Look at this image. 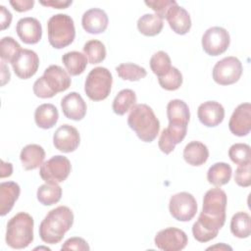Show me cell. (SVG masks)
<instances>
[{
  "label": "cell",
  "mask_w": 251,
  "mask_h": 251,
  "mask_svg": "<svg viewBox=\"0 0 251 251\" xmlns=\"http://www.w3.org/2000/svg\"><path fill=\"white\" fill-rule=\"evenodd\" d=\"M11 75H10V71L9 68L5 65L4 61L1 62V85H4L5 83H7L10 80Z\"/></svg>",
  "instance_id": "46"
},
{
  "label": "cell",
  "mask_w": 251,
  "mask_h": 251,
  "mask_svg": "<svg viewBox=\"0 0 251 251\" xmlns=\"http://www.w3.org/2000/svg\"><path fill=\"white\" fill-rule=\"evenodd\" d=\"M154 242L161 250L179 251L187 245L188 238L183 230L171 226L157 232Z\"/></svg>",
  "instance_id": "12"
},
{
  "label": "cell",
  "mask_w": 251,
  "mask_h": 251,
  "mask_svg": "<svg viewBox=\"0 0 251 251\" xmlns=\"http://www.w3.org/2000/svg\"><path fill=\"white\" fill-rule=\"evenodd\" d=\"M128 126L144 142H152L160 130V122L151 107L146 104H135L127 117Z\"/></svg>",
  "instance_id": "2"
},
{
  "label": "cell",
  "mask_w": 251,
  "mask_h": 251,
  "mask_svg": "<svg viewBox=\"0 0 251 251\" xmlns=\"http://www.w3.org/2000/svg\"><path fill=\"white\" fill-rule=\"evenodd\" d=\"M20 185L15 181H4L0 184V215H7L20 196Z\"/></svg>",
  "instance_id": "24"
},
{
  "label": "cell",
  "mask_w": 251,
  "mask_h": 251,
  "mask_svg": "<svg viewBox=\"0 0 251 251\" xmlns=\"http://www.w3.org/2000/svg\"><path fill=\"white\" fill-rule=\"evenodd\" d=\"M90 249L87 242L81 237H71L67 239L61 247V250H76V251H88Z\"/></svg>",
  "instance_id": "42"
},
{
  "label": "cell",
  "mask_w": 251,
  "mask_h": 251,
  "mask_svg": "<svg viewBox=\"0 0 251 251\" xmlns=\"http://www.w3.org/2000/svg\"><path fill=\"white\" fill-rule=\"evenodd\" d=\"M230 132L236 136H246L251 129V104L246 102L238 105L228 122Z\"/></svg>",
  "instance_id": "15"
},
{
  "label": "cell",
  "mask_w": 251,
  "mask_h": 251,
  "mask_svg": "<svg viewBox=\"0 0 251 251\" xmlns=\"http://www.w3.org/2000/svg\"><path fill=\"white\" fill-rule=\"evenodd\" d=\"M80 142L78 130L70 125H62L53 135V144L56 149L64 153H71L76 150Z\"/></svg>",
  "instance_id": "14"
},
{
  "label": "cell",
  "mask_w": 251,
  "mask_h": 251,
  "mask_svg": "<svg viewBox=\"0 0 251 251\" xmlns=\"http://www.w3.org/2000/svg\"><path fill=\"white\" fill-rule=\"evenodd\" d=\"M62 62L71 75L82 74L87 66V58L78 51H70L63 55Z\"/></svg>",
  "instance_id": "29"
},
{
  "label": "cell",
  "mask_w": 251,
  "mask_h": 251,
  "mask_svg": "<svg viewBox=\"0 0 251 251\" xmlns=\"http://www.w3.org/2000/svg\"><path fill=\"white\" fill-rule=\"evenodd\" d=\"M212 74L213 79L218 84H233L239 80L242 75V64L236 57L228 56L216 63Z\"/></svg>",
  "instance_id": "8"
},
{
  "label": "cell",
  "mask_w": 251,
  "mask_h": 251,
  "mask_svg": "<svg viewBox=\"0 0 251 251\" xmlns=\"http://www.w3.org/2000/svg\"><path fill=\"white\" fill-rule=\"evenodd\" d=\"M164 26L163 20L155 14H145L137 21V28L145 36H155L159 34Z\"/></svg>",
  "instance_id": "30"
},
{
  "label": "cell",
  "mask_w": 251,
  "mask_h": 251,
  "mask_svg": "<svg viewBox=\"0 0 251 251\" xmlns=\"http://www.w3.org/2000/svg\"><path fill=\"white\" fill-rule=\"evenodd\" d=\"M71 77L58 65H51L45 69L42 76L33 83V93L39 98H51L71 86Z\"/></svg>",
  "instance_id": "3"
},
{
  "label": "cell",
  "mask_w": 251,
  "mask_h": 251,
  "mask_svg": "<svg viewBox=\"0 0 251 251\" xmlns=\"http://www.w3.org/2000/svg\"><path fill=\"white\" fill-rule=\"evenodd\" d=\"M228 157L238 166L249 164L251 163L250 146L245 143L232 144L228 149Z\"/></svg>",
  "instance_id": "38"
},
{
  "label": "cell",
  "mask_w": 251,
  "mask_h": 251,
  "mask_svg": "<svg viewBox=\"0 0 251 251\" xmlns=\"http://www.w3.org/2000/svg\"><path fill=\"white\" fill-rule=\"evenodd\" d=\"M59 119L57 108L50 103L39 105L34 112V121L38 127L48 129L53 127Z\"/></svg>",
  "instance_id": "27"
},
{
  "label": "cell",
  "mask_w": 251,
  "mask_h": 251,
  "mask_svg": "<svg viewBox=\"0 0 251 251\" xmlns=\"http://www.w3.org/2000/svg\"><path fill=\"white\" fill-rule=\"evenodd\" d=\"M16 31L20 39L26 44H35L42 37V26L40 22L31 17L22 18L18 21Z\"/></svg>",
  "instance_id": "17"
},
{
  "label": "cell",
  "mask_w": 251,
  "mask_h": 251,
  "mask_svg": "<svg viewBox=\"0 0 251 251\" xmlns=\"http://www.w3.org/2000/svg\"><path fill=\"white\" fill-rule=\"evenodd\" d=\"M10 4L17 12H26L32 9L34 5L33 0H11Z\"/></svg>",
  "instance_id": "43"
},
{
  "label": "cell",
  "mask_w": 251,
  "mask_h": 251,
  "mask_svg": "<svg viewBox=\"0 0 251 251\" xmlns=\"http://www.w3.org/2000/svg\"><path fill=\"white\" fill-rule=\"evenodd\" d=\"M83 53L87 61L92 65L99 64L106 58L105 45L97 39L88 40L83 46Z\"/></svg>",
  "instance_id": "34"
},
{
  "label": "cell",
  "mask_w": 251,
  "mask_h": 251,
  "mask_svg": "<svg viewBox=\"0 0 251 251\" xmlns=\"http://www.w3.org/2000/svg\"><path fill=\"white\" fill-rule=\"evenodd\" d=\"M209 150L207 146L200 141H191L183 149V158L191 166H201L208 160Z\"/></svg>",
  "instance_id": "26"
},
{
  "label": "cell",
  "mask_w": 251,
  "mask_h": 251,
  "mask_svg": "<svg viewBox=\"0 0 251 251\" xmlns=\"http://www.w3.org/2000/svg\"><path fill=\"white\" fill-rule=\"evenodd\" d=\"M112 83L113 76L108 69L104 67L94 68L85 78V94L92 101L104 100L111 92Z\"/></svg>",
  "instance_id": "6"
},
{
  "label": "cell",
  "mask_w": 251,
  "mask_h": 251,
  "mask_svg": "<svg viewBox=\"0 0 251 251\" xmlns=\"http://www.w3.org/2000/svg\"><path fill=\"white\" fill-rule=\"evenodd\" d=\"M230 37L227 30L222 26L208 28L202 36V48L210 56H219L226 51Z\"/></svg>",
  "instance_id": "11"
},
{
  "label": "cell",
  "mask_w": 251,
  "mask_h": 251,
  "mask_svg": "<svg viewBox=\"0 0 251 251\" xmlns=\"http://www.w3.org/2000/svg\"><path fill=\"white\" fill-rule=\"evenodd\" d=\"M158 81L162 88L169 91H174L178 89L182 84V75L178 69L172 67L168 74L158 77Z\"/></svg>",
  "instance_id": "39"
},
{
  "label": "cell",
  "mask_w": 251,
  "mask_h": 251,
  "mask_svg": "<svg viewBox=\"0 0 251 251\" xmlns=\"http://www.w3.org/2000/svg\"><path fill=\"white\" fill-rule=\"evenodd\" d=\"M226 203V194L223 189L219 187L209 189L203 198L201 214L225 224Z\"/></svg>",
  "instance_id": "10"
},
{
  "label": "cell",
  "mask_w": 251,
  "mask_h": 251,
  "mask_svg": "<svg viewBox=\"0 0 251 251\" xmlns=\"http://www.w3.org/2000/svg\"><path fill=\"white\" fill-rule=\"evenodd\" d=\"M116 71L118 75L124 80L129 81H137L146 76V70L133 63H124L116 67Z\"/></svg>",
  "instance_id": "35"
},
{
  "label": "cell",
  "mask_w": 251,
  "mask_h": 251,
  "mask_svg": "<svg viewBox=\"0 0 251 251\" xmlns=\"http://www.w3.org/2000/svg\"><path fill=\"white\" fill-rule=\"evenodd\" d=\"M0 15H1V29L4 30L10 26L12 22V14L5 6H0Z\"/></svg>",
  "instance_id": "45"
},
{
  "label": "cell",
  "mask_w": 251,
  "mask_h": 251,
  "mask_svg": "<svg viewBox=\"0 0 251 251\" xmlns=\"http://www.w3.org/2000/svg\"><path fill=\"white\" fill-rule=\"evenodd\" d=\"M22 51L21 45L11 36H5L0 41V56L2 61L13 63Z\"/></svg>",
  "instance_id": "37"
},
{
  "label": "cell",
  "mask_w": 251,
  "mask_h": 251,
  "mask_svg": "<svg viewBox=\"0 0 251 251\" xmlns=\"http://www.w3.org/2000/svg\"><path fill=\"white\" fill-rule=\"evenodd\" d=\"M187 126H168L161 132L159 138V148L165 154H170L175 150L176 144L180 143L186 135Z\"/></svg>",
  "instance_id": "21"
},
{
  "label": "cell",
  "mask_w": 251,
  "mask_h": 251,
  "mask_svg": "<svg viewBox=\"0 0 251 251\" xmlns=\"http://www.w3.org/2000/svg\"><path fill=\"white\" fill-rule=\"evenodd\" d=\"M45 151L38 144H28L25 146L20 154V159L25 170H35L43 164Z\"/></svg>",
  "instance_id": "25"
},
{
  "label": "cell",
  "mask_w": 251,
  "mask_h": 251,
  "mask_svg": "<svg viewBox=\"0 0 251 251\" xmlns=\"http://www.w3.org/2000/svg\"><path fill=\"white\" fill-rule=\"evenodd\" d=\"M176 4L175 0H149L145 1V5L151 8L155 15L160 17L162 20L166 19L172 8Z\"/></svg>",
  "instance_id": "40"
},
{
  "label": "cell",
  "mask_w": 251,
  "mask_h": 251,
  "mask_svg": "<svg viewBox=\"0 0 251 251\" xmlns=\"http://www.w3.org/2000/svg\"><path fill=\"white\" fill-rule=\"evenodd\" d=\"M33 226L34 222L29 214H16L7 224L6 243L14 249L26 248L33 240Z\"/></svg>",
  "instance_id": "4"
},
{
  "label": "cell",
  "mask_w": 251,
  "mask_h": 251,
  "mask_svg": "<svg viewBox=\"0 0 251 251\" xmlns=\"http://www.w3.org/2000/svg\"><path fill=\"white\" fill-rule=\"evenodd\" d=\"M62 112L66 118L73 121H80L86 114V103L77 92H70L61 100Z\"/></svg>",
  "instance_id": "19"
},
{
  "label": "cell",
  "mask_w": 251,
  "mask_h": 251,
  "mask_svg": "<svg viewBox=\"0 0 251 251\" xmlns=\"http://www.w3.org/2000/svg\"><path fill=\"white\" fill-rule=\"evenodd\" d=\"M73 224V211L67 206H58L49 211L40 223L39 236L45 243H59Z\"/></svg>",
  "instance_id": "1"
},
{
  "label": "cell",
  "mask_w": 251,
  "mask_h": 251,
  "mask_svg": "<svg viewBox=\"0 0 251 251\" xmlns=\"http://www.w3.org/2000/svg\"><path fill=\"white\" fill-rule=\"evenodd\" d=\"M109 19L106 12L99 8H91L83 13L81 25L83 29L91 34L102 33L108 26Z\"/></svg>",
  "instance_id": "20"
},
{
  "label": "cell",
  "mask_w": 251,
  "mask_h": 251,
  "mask_svg": "<svg viewBox=\"0 0 251 251\" xmlns=\"http://www.w3.org/2000/svg\"><path fill=\"white\" fill-rule=\"evenodd\" d=\"M48 41L56 49L70 45L75 36L74 20L67 14H56L47 23Z\"/></svg>",
  "instance_id": "5"
},
{
  "label": "cell",
  "mask_w": 251,
  "mask_h": 251,
  "mask_svg": "<svg viewBox=\"0 0 251 251\" xmlns=\"http://www.w3.org/2000/svg\"><path fill=\"white\" fill-rule=\"evenodd\" d=\"M166 20L168 21L173 31L180 35L187 33L191 27V19L189 13L184 8L178 6L177 3L172 8Z\"/></svg>",
  "instance_id": "22"
},
{
  "label": "cell",
  "mask_w": 251,
  "mask_h": 251,
  "mask_svg": "<svg viewBox=\"0 0 251 251\" xmlns=\"http://www.w3.org/2000/svg\"><path fill=\"white\" fill-rule=\"evenodd\" d=\"M223 226L224 224L200 213L198 220L192 226V234L197 241L208 242L218 235Z\"/></svg>",
  "instance_id": "16"
},
{
  "label": "cell",
  "mask_w": 251,
  "mask_h": 251,
  "mask_svg": "<svg viewBox=\"0 0 251 251\" xmlns=\"http://www.w3.org/2000/svg\"><path fill=\"white\" fill-rule=\"evenodd\" d=\"M197 116L202 125L208 127L219 126L225 118V109L217 101H206L199 105Z\"/></svg>",
  "instance_id": "18"
},
{
  "label": "cell",
  "mask_w": 251,
  "mask_h": 251,
  "mask_svg": "<svg viewBox=\"0 0 251 251\" xmlns=\"http://www.w3.org/2000/svg\"><path fill=\"white\" fill-rule=\"evenodd\" d=\"M251 163L246 165L238 166L235 170L234 180L241 187H248L251 184V172H250Z\"/></svg>",
  "instance_id": "41"
},
{
  "label": "cell",
  "mask_w": 251,
  "mask_h": 251,
  "mask_svg": "<svg viewBox=\"0 0 251 251\" xmlns=\"http://www.w3.org/2000/svg\"><path fill=\"white\" fill-rule=\"evenodd\" d=\"M37 200L44 206L58 203L62 197V188L58 183L46 182L40 185L36 192Z\"/></svg>",
  "instance_id": "31"
},
{
  "label": "cell",
  "mask_w": 251,
  "mask_h": 251,
  "mask_svg": "<svg viewBox=\"0 0 251 251\" xmlns=\"http://www.w3.org/2000/svg\"><path fill=\"white\" fill-rule=\"evenodd\" d=\"M13 173V166L11 163H5L3 160L1 161V174L0 176L1 178L10 176Z\"/></svg>",
  "instance_id": "47"
},
{
  "label": "cell",
  "mask_w": 251,
  "mask_h": 251,
  "mask_svg": "<svg viewBox=\"0 0 251 251\" xmlns=\"http://www.w3.org/2000/svg\"><path fill=\"white\" fill-rule=\"evenodd\" d=\"M167 117L170 126H187L190 112L187 104L180 99H173L167 105Z\"/></svg>",
  "instance_id": "23"
},
{
  "label": "cell",
  "mask_w": 251,
  "mask_h": 251,
  "mask_svg": "<svg viewBox=\"0 0 251 251\" xmlns=\"http://www.w3.org/2000/svg\"><path fill=\"white\" fill-rule=\"evenodd\" d=\"M150 68L158 77L168 74L172 68L171 58L168 53L164 51L154 53L150 59Z\"/></svg>",
  "instance_id": "36"
},
{
  "label": "cell",
  "mask_w": 251,
  "mask_h": 251,
  "mask_svg": "<svg viewBox=\"0 0 251 251\" xmlns=\"http://www.w3.org/2000/svg\"><path fill=\"white\" fill-rule=\"evenodd\" d=\"M207 249L208 250H210V249H220V250H226V249H228V250H231L232 248L230 246H228V245L224 244V243H220V244H217L215 246H211V247H209Z\"/></svg>",
  "instance_id": "48"
},
{
  "label": "cell",
  "mask_w": 251,
  "mask_h": 251,
  "mask_svg": "<svg viewBox=\"0 0 251 251\" xmlns=\"http://www.w3.org/2000/svg\"><path fill=\"white\" fill-rule=\"evenodd\" d=\"M136 103L135 92L131 89H123L115 97L112 108L115 114L119 116L125 115L131 110Z\"/></svg>",
  "instance_id": "32"
},
{
  "label": "cell",
  "mask_w": 251,
  "mask_h": 251,
  "mask_svg": "<svg viewBox=\"0 0 251 251\" xmlns=\"http://www.w3.org/2000/svg\"><path fill=\"white\" fill-rule=\"evenodd\" d=\"M71 169V162L67 157L55 155L40 166L39 175L45 182L59 183L67 179Z\"/></svg>",
  "instance_id": "7"
},
{
  "label": "cell",
  "mask_w": 251,
  "mask_h": 251,
  "mask_svg": "<svg viewBox=\"0 0 251 251\" xmlns=\"http://www.w3.org/2000/svg\"><path fill=\"white\" fill-rule=\"evenodd\" d=\"M39 3L43 6H48L56 9H66L73 3V1L72 0H49V1H40Z\"/></svg>",
  "instance_id": "44"
},
{
  "label": "cell",
  "mask_w": 251,
  "mask_h": 251,
  "mask_svg": "<svg viewBox=\"0 0 251 251\" xmlns=\"http://www.w3.org/2000/svg\"><path fill=\"white\" fill-rule=\"evenodd\" d=\"M16 75L22 79H27L34 75L39 67L38 55L29 49H22L12 63Z\"/></svg>",
  "instance_id": "13"
},
{
  "label": "cell",
  "mask_w": 251,
  "mask_h": 251,
  "mask_svg": "<svg viewBox=\"0 0 251 251\" xmlns=\"http://www.w3.org/2000/svg\"><path fill=\"white\" fill-rule=\"evenodd\" d=\"M232 174L231 167L224 162L215 163L212 165L207 172L208 181L216 186H222L230 180Z\"/></svg>",
  "instance_id": "28"
},
{
  "label": "cell",
  "mask_w": 251,
  "mask_h": 251,
  "mask_svg": "<svg viewBox=\"0 0 251 251\" xmlns=\"http://www.w3.org/2000/svg\"><path fill=\"white\" fill-rule=\"evenodd\" d=\"M230 231L238 238H247L251 233V219L246 212L235 213L230 221Z\"/></svg>",
  "instance_id": "33"
},
{
  "label": "cell",
  "mask_w": 251,
  "mask_h": 251,
  "mask_svg": "<svg viewBox=\"0 0 251 251\" xmlns=\"http://www.w3.org/2000/svg\"><path fill=\"white\" fill-rule=\"evenodd\" d=\"M170 214L179 222H189L197 212V202L191 193L182 191L174 194L169 202Z\"/></svg>",
  "instance_id": "9"
}]
</instances>
